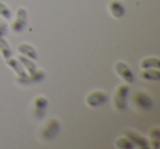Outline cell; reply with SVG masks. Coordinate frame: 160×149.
<instances>
[{
    "mask_svg": "<svg viewBox=\"0 0 160 149\" xmlns=\"http://www.w3.org/2000/svg\"><path fill=\"white\" fill-rule=\"evenodd\" d=\"M129 88L127 85H120L114 93L113 104L116 110L124 111L127 107V96H128Z\"/></svg>",
    "mask_w": 160,
    "mask_h": 149,
    "instance_id": "6da1fadb",
    "label": "cell"
},
{
    "mask_svg": "<svg viewBox=\"0 0 160 149\" xmlns=\"http://www.w3.org/2000/svg\"><path fill=\"white\" fill-rule=\"evenodd\" d=\"M59 128V122L56 118H49L40 131V135L43 140H52L58 135Z\"/></svg>",
    "mask_w": 160,
    "mask_h": 149,
    "instance_id": "7a4b0ae2",
    "label": "cell"
},
{
    "mask_svg": "<svg viewBox=\"0 0 160 149\" xmlns=\"http://www.w3.org/2000/svg\"><path fill=\"white\" fill-rule=\"evenodd\" d=\"M133 103L136 105L137 109L142 110V111H149L153 107L151 97L145 91H140V90L136 91L133 94Z\"/></svg>",
    "mask_w": 160,
    "mask_h": 149,
    "instance_id": "3957f363",
    "label": "cell"
},
{
    "mask_svg": "<svg viewBox=\"0 0 160 149\" xmlns=\"http://www.w3.org/2000/svg\"><path fill=\"white\" fill-rule=\"evenodd\" d=\"M27 21H28V13L27 10L24 8H19L17 10V16L14 21L11 24V30L16 33H21L27 27Z\"/></svg>",
    "mask_w": 160,
    "mask_h": 149,
    "instance_id": "277c9868",
    "label": "cell"
},
{
    "mask_svg": "<svg viewBox=\"0 0 160 149\" xmlns=\"http://www.w3.org/2000/svg\"><path fill=\"white\" fill-rule=\"evenodd\" d=\"M109 99L105 92L103 91H93L91 93H89L86 98V103L91 107H97L103 105Z\"/></svg>",
    "mask_w": 160,
    "mask_h": 149,
    "instance_id": "5b68a950",
    "label": "cell"
},
{
    "mask_svg": "<svg viewBox=\"0 0 160 149\" xmlns=\"http://www.w3.org/2000/svg\"><path fill=\"white\" fill-rule=\"evenodd\" d=\"M124 134L135 146L139 147L140 149L149 148V142L147 140V138L144 137L142 135H140V134H138L137 132L133 131V129H126V131H124Z\"/></svg>",
    "mask_w": 160,
    "mask_h": 149,
    "instance_id": "8992f818",
    "label": "cell"
},
{
    "mask_svg": "<svg viewBox=\"0 0 160 149\" xmlns=\"http://www.w3.org/2000/svg\"><path fill=\"white\" fill-rule=\"evenodd\" d=\"M114 69L118 72V75L125 81V82H133L134 81V73L132 72V70L128 68L125 62H116L114 65Z\"/></svg>",
    "mask_w": 160,
    "mask_h": 149,
    "instance_id": "52a82bcc",
    "label": "cell"
},
{
    "mask_svg": "<svg viewBox=\"0 0 160 149\" xmlns=\"http://www.w3.org/2000/svg\"><path fill=\"white\" fill-rule=\"evenodd\" d=\"M6 62H7V65L10 67V68H12L14 70V72L17 73V78L18 79H23L28 76L24 67L21 65V62H19V59L13 58L11 56L10 58H7V59H6Z\"/></svg>",
    "mask_w": 160,
    "mask_h": 149,
    "instance_id": "ba28073f",
    "label": "cell"
},
{
    "mask_svg": "<svg viewBox=\"0 0 160 149\" xmlns=\"http://www.w3.org/2000/svg\"><path fill=\"white\" fill-rule=\"evenodd\" d=\"M109 11L114 18H122L126 12V9L120 0H112L109 3Z\"/></svg>",
    "mask_w": 160,
    "mask_h": 149,
    "instance_id": "9c48e42d",
    "label": "cell"
},
{
    "mask_svg": "<svg viewBox=\"0 0 160 149\" xmlns=\"http://www.w3.org/2000/svg\"><path fill=\"white\" fill-rule=\"evenodd\" d=\"M44 71L43 70H38L32 75H28L25 78L23 79H18L17 78V81L21 85H28V83H36V82H41V81L44 79Z\"/></svg>",
    "mask_w": 160,
    "mask_h": 149,
    "instance_id": "30bf717a",
    "label": "cell"
},
{
    "mask_svg": "<svg viewBox=\"0 0 160 149\" xmlns=\"http://www.w3.org/2000/svg\"><path fill=\"white\" fill-rule=\"evenodd\" d=\"M48 104V101L44 97H38L34 99V109H35V115L41 118L45 113V110Z\"/></svg>",
    "mask_w": 160,
    "mask_h": 149,
    "instance_id": "8fae6325",
    "label": "cell"
},
{
    "mask_svg": "<svg viewBox=\"0 0 160 149\" xmlns=\"http://www.w3.org/2000/svg\"><path fill=\"white\" fill-rule=\"evenodd\" d=\"M17 49H18L19 53L29 57L30 59H38V53H36V51L30 44L22 43V44L19 45Z\"/></svg>",
    "mask_w": 160,
    "mask_h": 149,
    "instance_id": "7c38bea8",
    "label": "cell"
},
{
    "mask_svg": "<svg viewBox=\"0 0 160 149\" xmlns=\"http://www.w3.org/2000/svg\"><path fill=\"white\" fill-rule=\"evenodd\" d=\"M140 78L145 80H151V81H158L160 79V71L156 70L152 68H147L140 72Z\"/></svg>",
    "mask_w": 160,
    "mask_h": 149,
    "instance_id": "4fadbf2b",
    "label": "cell"
},
{
    "mask_svg": "<svg viewBox=\"0 0 160 149\" xmlns=\"http://www.w3.org/2000/svg\"><path fill=\"white\" fill-rule=\"evenodd\" d=\"M18 59H19V62H21V65L24 67V69H27V70L29 71V75L34 73L36 71V69H38L36 68V65L32 62V59H30L27 56H19Z\"/></svg>",
    "mask_w": 160,
    "mask_h": 149,
    "instance_id": "5bb4252c",
    "label": "cell"
},
{
    "mask_svg": "<svg viewBox=\"0 0 160 149\" xmlns=\"http://www.w3.org/2000/svg\"><path fill=\"white\" fill-rule=\"evenodd\" d=\"M140 68L147 69V68H159L160 67V60L156 57H148L145 58L140 62Z\"/></svg>",
    "mask_w": 160,
    "mask_h": 149,
    "instance_id": "9a60e30c",
    "label": "cell"
},
{
    "mask_svg": "<svg viewBox=\"0 0 160 149\" xmlns=\"http://www.w3.org/2000/svg\"><path fill=\"white\" fill-rule=\"evenodd\" d=\"M0 53H1V55H2V57L5 59L10 58L12 56L11 48H10L8 42L3 37H0Z\"/></svg>",
    "mask_w": 160,
    "mask_h": 149,
    "instance_id": "2e32d148",
    "label": "cell"
},
{
    "mask_svg": "<svg viewBox=\"0 0 160 149\" xmlns=\"http://www.w3.org/2000/svg\"><path fill=\"white\" fill-rule=\"evenodd\" d=\"M150 137H151V142L150 145L152 148L158 149L159 148V138H160V131L157 126L153 127L150 129Z\"/></svg>",
    "mask_w": 160,
    "mask_h": 149,
    "instance_id": "e0dca14e",
    "label": "cell"
},
{
    "mask_svg": "<svg viewBox=\"0 0 160 149\" xmlns=\"http://www.w3.org/2000/svg\"><path fill=\"white\" fill-rule=\"evenodd\" d=\"M115 146L121 149H133L135 145L131 142L127 137H120L116 139Z\"/></svg>",
    "mask_w": 160,
    "mask_h": 149,
    "instance_id": "ac0fdd59",
    "label": "cell"
},
{
    "mask_svg": "<svg viewBox=\"0 0 160 149\" xmlns=\"http://www.w3.org/2000/svg\"><path fill=\"white\" fill-rule=\"evenodd\" d=\"M11 11H10V9L7 7V6L5 5V3H2L1 1H0V17H2L3 19H6V20H10L11 19Z\"/></svg>",
    "mask_w": 160,
    "mask_h": 149,
    "instance_id": "d6986e66",
    "label": "cell"
},
{
    "mask_svg": "<svg viewBox=\"0 0 160 149\" xmlns=\"http://www.w3.org/2000/svg\"><path fill=\"white\" fill-rule=\"evenodd\" d=\"M7 32H8L7 23L1 22V23H0V37H3V36L7 34Z\"/></svg>",
    "mask_w": 160,
    "mask_h": 149,
    "instance_id": "ffe728a7",
    "label": "cell"
}]
</instances>
